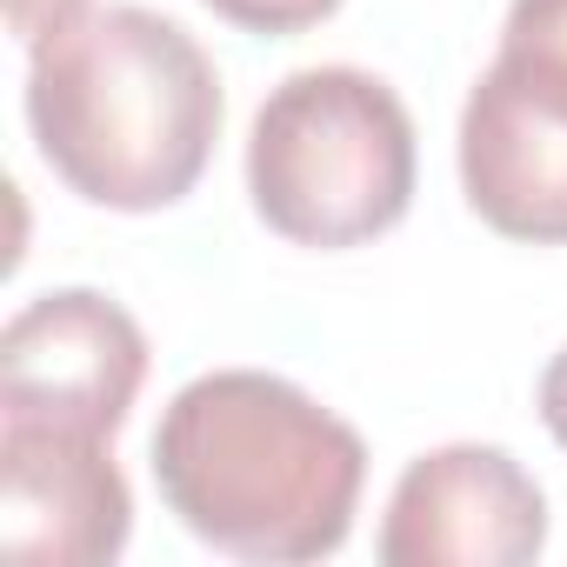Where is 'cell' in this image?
<instances>
[{"label": "cell", "mask_w": 567, "mask_h": 567, "mask_svg": "<svg viewBox=\"0 0 567 567\" xmlns=\"http://www.w3.org/2000/svg\"><path fill=\"white\" fill-rule=\"evenodd\" d=\"M207 14H220L227 28L240 34H260V41H288V34H308L321 21H334L348 0H200Z\"/></svg>", "instance_id": "9c48e42d"}, {"label": "cell", "mask_w": 567, "mask_h": 567, "mask_svg": "<svg viewBox=\"0 0 567 567\" xmlns=\"http://www.w3.org/2000/svg\"><path fill=\"white\" fill-rule=\"evenodd\" d=\"M534 408H540V427H547V434L560 441V454H567V348H554V361L540 368Z\"/></svg>", "instance_id": "8fae6325"}, {"label": "cell", "mask_w": 567, "mask_h": 567, "mask_svg": "<svg viewBox=\"0 0 567 567\" xmlns=\"http://www.w3.org/2000/svg\"><path fill=\"white\" fill-rule=\"evenodd\" d=\"M167 514L234 560L301 567L341 554L368 487V441L267 368L187 381L154 427Z\"/></svg>", "instance_id": "6da1fadb"}, {"label": "cell", "mask_w": 567, "mask_h": 567, "mask_svg": "<svg viewBox=\"0 0 567 567\" xmlns=\"http://www.w3.org/2000/svg\"><path fill=\"white\" fill-rule=\"evenodd\" d=\"M461 194L501 240L567 247V87L494 54L461 107Z\"/></svg>", "instance_id": "52a82bcc"}, {"label": "cell", "mask_w": 567, "mask_h": 567, "mask_svg": "<svg viewBox=\"0 0 567 567\" xmlns=\"http://www.w3.org/2000/svg\"><path fill=\"white\" fill-rule=\"evenodd\" d=\"M147 381L141 321L101 288H48L0 334V421L121 434Z\"/></svg>", "instance_id": "277c9868"}, {"label": "cell", "mask_w": 567, "mask_h": 567, "mask_svg": "<svg viewBox=\"0 0 567 567\" xmlns=\"http://www.w3.org/2000/svg\"><path fill=\"white\" fill-rule=\"evenodd\" d=\"M220 74L207 48L154 8H87L28 48V127L68 194L107 214L187 200L220 141Z\"/></svg>", "instance_id": "7a4b0ae2"}, {"label": "cell", "mask_w": 567, "mask_h": 567, "mask_svg": "<svg viewBox=\"0 0 567 567\" xmlns=\"http://www.w3.org/2000/svg\"><path fill=\"white\" fill-rule=\"evenodd\" d=\"M501 61L567 87V0H507Z\"/></svg>", "instance_id": "ba28073f"}, {"label": "cell", "mask_w": 567, "mask_h": 567, "mask_svg": "<svg viewBox=\"0 0 567 567\" xmlns=\"http://www.w3.org/2000/svg\"><path fill=\"white\" fill-rule=\"evenodd\" d=\"M547 547L540 481L487 441L414 454L388 494L374 554L388 567H527Z\"/></svg>", "instance_id": "5b68a950"}, {"label": "cell", "mask_w": 567, "mask_h": 567, "mask_svg": "<svg viewBox=\"0 0 567 567\" xmlns=\"http://www.w3.org/2000/svg\"><path fill=\"white\" fill-rule=\"evenodd\" d=\"M134 534V494L107 434L0 421V547L34 567H107Z\"/></svg>", "instance_id": "8992f818"}, {"label": "cell", "mask_w": 567, "mask_h": 567, "mask_svg": "<svg viewBox=\"0 0 567 567\" xmlns=\"http://www.w3.org/2000/svg\"><path fill=\"white\" fill-rule=\"evenodd\" d=\"M414 114L368 68H301L247 127V200L288 247L348 254L414 207Z\"/></svg>", "instance_id": "3957f363"}, {"label": "cell", "mask_w": 567, "mask_h": 567, "mask_svg": "<svg viewBox=\"0 0 567 567\" xmlns=\"http://www.w3.org/2000/svg\"><path fill=\"white\" fill-rule=\"evenodd\" d=\"M81 14H87V0H8V34L21 48H41L48 34H61Z\"/></svg>", "instance_id": "30bf717a"}]
</instances>
